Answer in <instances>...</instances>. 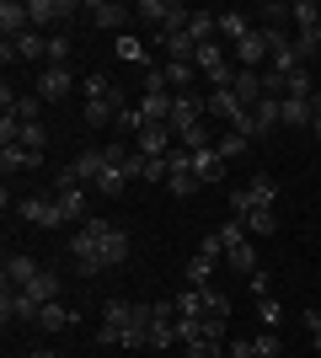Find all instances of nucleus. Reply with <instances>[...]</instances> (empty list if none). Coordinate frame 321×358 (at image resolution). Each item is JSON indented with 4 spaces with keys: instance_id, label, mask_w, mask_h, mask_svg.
Wrapping results in <instances>:
<instances>
[{
    "instance_id": "1",
    "label": "nucleus",
    "mask_w": 321,
    "mask_h": 358,
    "mask_svg": "<svg viewBox=\"0 0 321 358\" xmlns=\"http://www.w3.org/2000/svg\"><path fill=\"white\" fill-rule=\"evenodd\" d=\"M70 257H76V273L123 268L129 262V230H118L113 220H86L70 236Z\"/></svg>"
},
{
    "instance_id": "2",
    "label": "nucleus",
    "mask_w": 321,
    "mask_h": 358,
    "mask_svg": "<svg viewBox=\"0 0 321 358\" xmlns=\"http://www.w3.org/2000/svg\"><path fill=\"white\" fill-rule=\"evenodd\" d=\"M97 343L107 348H150V305H129V299H107Z\"/></svg>"
},
{
    "instance_id": "3",
    "label": "nucleus",
    "mask_w": 321,
    "mask_h": 358,
    "mask_svg": "<svg viewBox=\"0 0 321 358\" xmlns=\"http://www.w3.org/2000/svg\"><path fill=\"white\" fill-rule=\"evenodd\" d=\"M76 11H80L76 0H27V22H32V32H43V38L64 32Z\"/></svg>"
},
{
    "instance_id": "4",
    "label": "nucleus",
    "mask_w": 321,
    "mask_h": 358,
    "mask_svg": "<svg viewBox=\"0 0 321 358\" xmlns=\"http://www.w3.org/2000/svg\"><path fill=\"white\" fill-rule=\"evenodd\" d=\"M16 214H22L27 224H38V230H59V224H64L59 203H54V198H43V193H27L22 203H16Z\"/></svg>"
},
{
    "instance_id": "5",
    "label": "nucleus",
    "mask_w": 321,
    "mask_h": 358,
    "mask_svg": "<svg viewBox=\"0 0 321 358\" xmlns=\"http://www.w3.org/2000/svg\"><path fill=\"white\" fill-rule=\"evenodd\" d=\"M230 59H236V70H262V64L273 59V54H268V27H257V32H246L241 43L230 48Z\"/></svg>"
},
{
    "instance_id": "6",
    "label": "nucleus",
    "mask_w": 321,
    "mask_h": 358,
    "mask_svg": "<svg viewBox=\"0 0 321 358\" xmlns=\"http://www.w3.org/2000/svg\"><path fill=\"white\" fill-rule=\"evenodd\" d=\"M0 107H6V118H16V123H43V96H38V91H27V96H22V91H0Z\"/></svg>"
},
{
    "instance_id": "7",
    "label": "nucleus",
    "mask_w": 321,
    "mask_h": 358,
    "mask_svg": "<svg viewBox=\"0 0 321 358\" xmlns=\"http://www.w3.org/2000/svg\"><path fill=\"white\" fill-rule=\"evenodd\" d=\"M171 343H177V305L155 299L150 305V348H171Z\"/></svg>"
},
{
    "instance_id": "8",
    "label": "nucleus",
    "mask_w": 321,
    "mask_h": 358,
    "mask_svg": "<svg viewBox=\"0 0 321 358\" xmlns=\"http://www.w3.org/2000/svg\"><path fill=\"white\" fill-rule=\"evenodd\" d=\"M70 91H76V70H70V64H48V70L38 75V96H43V102H64Z\"/></svg>"
},
{
    "instance_id": "9",
    "label": "nucleus",
    "mask_w": 321,
    "mask_h": 358,
    "mask_svg": "<svg viewBox=\"0 0 321 358\" xmlns=\"http://www.w3.org/2000/svg\"><path fill=\"white\" fill-rule=\"evenodd\" d=\"M171 150H177L171 123H150V129H139V155H145V161H166Z\"/></svg>"
},
{
    "instance_id": "10",
    "label": "nucleus",
    "mask_w": 321,
    "mask_h": 358,
    "mask_svg": "<svg viewBox=\"0 0 321 358\" xmlns=\"http://www.w3.org/2000/svg\"><path fill=\"white\" fill-rule=\"evenodd\" d=\"M38 310H43V305H38L27 289H6V294H0V315H6V327H11V321H32V327H38Z\"/></svg>"
},
{
    "instance_id": "11",
    "label": "nucleus",
    "mask_w": 321,
    "mask_h": 358,
    "mask_svg": "<svg viewBox=\"0 0 321 358\" xmlns=\"http://www.w3.org/2000/svg\"><path fill=\"white\" fill-rule=\"evenodd\" d=\"M86 16H92V27H102V32H118L123 38V22H129V6H118V0H92V6H86Z\"/></svg>"
},
{
    "instance_id": "12",
    "label": "nucleus",
    "mask_w": 321,
    "mask_h": 358,
    "mask_svg": "<svg viewBox=\"0 0 321 358\" xmlns=\"http://www.w3.org/2000/svg\"><path fill=\"white\" fill-rule=\"evenodd\" d=\"M0 59H6V64H11V59H48V38H43V32H22L16 43L0 38Z\"/></svg>"
},
{
    "instance_id": "13",
    "label": "nucleus",
    "mask_w": 321,
    "mask_h": 358,
    "mask_svg": "<svg viewBox=\"0 0 321 358\" xmlns=\"http://www.w3.org/2000/svg\"><path fill=\"white\" fill-rule=\"evenodd\" d=\"M209 118V107H204V96H193V91H183L177 102H171V134H183V129H193V123Z\"/></svg>"
},
{
    "instance_id": "14",
    "label": "nucleus",
    "mask_w": 321,
    "mask_h": 358,
    "mask_svg": "<svg viewBox=\"0 0 321 358\" xmlns=\"http://www.w3.org/2000/svg\"><path fill=\"white\" fill-rule=\"evenodd\" d=\"M38 273H43L38 257H27V252H11V257H6V289H27Z\"/></svg>"
},
{
    "instance_id": "15",
    "label": "nucleus",
    "mask_w": 321,
    "mask_h": 358,
    "mask_svg": "<svg viewBox=\"0 0 321 358\" xmlns=\"http://www.w3.org/2000/svg\"><path fill=\"white\" fill-rule=\"evenodd\" d=\"M22 32H32V22H27V0H6V6H0V38H6V43H16Z\"/></svg>"
},
{
    "instance_id": "16",
    "label": "nucleus",
    "mask_w": 321,
    "mask_h": 358,
    "mask_svg": "<svg viewBox=\"0 0 321 358\" xmlns=\"http://www.w3.org/2000/svg\"><path fill=\"white\" fill-rule=\"evenodd\" d=\"M193 171H199V182L204 187H220V182H225V155H220V150H193Z\"/></svg>"
},
{
    "instance_id": "17",
    "label": "nucleus",
    "mask_w": 321,
    "mask_h": 358,
    "mask_svg": "<svg viewBox=\"0 0 321 358\" xmlns=\"http://www.w3.org/2000/svg\"><path fill=\"white\" fill-rule=\"evenodd\" d=\"M321 96H284V129H311Z\"/></svg>"
},
{
    "instance_id": "18",
    "label": "nucleus",
    "mask_w": 321,
    "mask_h": 358,
    "mask_svg": "<svg viewBox=\"0 0 321 358\" xmlns=\"http://www.w3.org/2000/svg\"><path fill=\"white\" fill-rule=\"evenodd\" d=\"M0 166H6V177H11V171H38L43 155L27 150V145H0Z\"/></svg>"
},
{
    "instance_id": "19",
    "label": "nucleus",
    "mask_w": 321,
    "mask_h": 358,
    "mask_svg": "<svg viewBox=\"0 0 321 358\" xmlns=\"http://www.w3.org/2000/svg\"><path fill=\"white\" fill-rule=\"evenodd\" d=\"M246 32H257V22H252V16H246V11H220V38H225L230 48L241 43Z\"/></svg>"
},
{
    "instance_id": "20",
    "label": "nucleus",
    "mask_w": 321,
    "mask_h": 358,
    "mask_svg": "<svg viewBox=\"0 0 321 358\" xmlns=\"http://www.w3.org/2000/svg\"><path fill=\"white\" fill-rule=\"evenodd\" d=\"M102 155H107V150H102ZM129 182H134V177H129V166L107 161V171L97 177V193H102V198H123V193H129Z\"/></svg>"
},
{
    "instance_id": "21",
    "label": "nucleus",
    "mask_w": 321,
    "mask_h": 358,
    "mask_svg": "<svg viewBox=\"0 0 321 358\" xmlns=\"http://www.w3.org/2000/svg\"><path fill=\"white\" fill-rule=\"evenodd\" d=\"M70 166H76V177L86 182V187H97V177L107 171V155H102V150H80V155H76Z\"/></svg>"
},
{
    "instance_id": "22",
    "label": "nucleus",
    "mask_w": 321,
    "mask_h": 358,
    "mask_svg": "<svg viewBox=\"0 0 321 358\" xmlns=\"http://www.w3.org/2000/svg\"><path fill=\"white\" fill-rule=\"evenodd\" d=\"M246 193H252V209H273L278 203V182L268 177V171H257V177L246 182Z\"/></svg>"
},
{
    "instance_id": "23",
    "label": "nucleus",
    "mask_w": 321,
    "mask_h": 358,
    "mask_svg": "<svg viewBox=\"0 0 321 358\" xmlns=\"http://www.w3.org/2000/svg\"><path fill=\"white\" fill-rule=\"evenodd\" d=\"M171 305H177V315H183V321H204V315H209V305H204V289H193V284H187L177 299H171Z\"/></svg>"
},
{
    "instance_id": "24",
    "label": "nucleus",
    "mask_w": 321,
    "mask_h": 358,
    "mask_svg": "<svg viewBox=\"0 0 321 358\" xmlns=\"http://www.w3.org/2000/svg\"><path fill=\"white\" fill-rule=\"evenodd\" d=\"M230 91H236L246 107H257L262 102V70H236V86H230Z\"/></svg>"
},
{
    "instance_id": "25",
    "label": "nucleus",
    "mask_w": 321,
    "mask_h": 358,
    "mask_svg": "<svg viewBox=\"0 0 321 358\" xmlns=\"http://www.w3.org/2000/svg\"><path fill=\"white\" fill-rule=\"evenodd\" d=\"M118 59H134L139 70H155V64H161V59H150V48L139 43L134 32H123V38H118Z\"/></svg>"
},
{
    "instance_id": "26",
    "label": "nucleus",
    "mask_w": 321,
    "mask_h": 358,
    "mask_svg": "<svg viewBox=\"0 0 321 358\" xmlns=\"http://www.w3.org/2000/svg\"><path fill=\"white\" fill-rule=\"evenodd\" d=\"M38 327H43V331H70V327H76V310H64L59 299H54V305L38 310Z\"/></svg>"
},
{
    "instance_id": "27",
    "label": "nucleus",
    "mask_w": 321,
    "mask_h": 358,
    "mask_svg": "<svg viewBox=\"0 0 321 358\" xmlns=\"http://www.w3.org/2000/svg\"><path fill=\"white\" fill-rule=\"evenodd\" d=\"M225 262L236 273H246V278H252V273H257V252H252V241H236V246H225Z\"/></svg>"
},
{
    "instance_id": "28",
    "label": "nucleus",
    "mask_w": 321,
    "mask_h": 358,
    "mask_svg": "<svg viewBox=\"0 0 321 358\" xmlns=\"http://www.w3.org/2000/svg\"><path fill=\"white\" fill-rule=\"evenodd\" d=\"M27 294L38 299V305H54V299H59V273H48V268H43V273L27 284Z\"/></svg>"
},
{
    "instance_id": "29",
    "label": "nucleus",
    "mask_w": 321,
    "mask_h": 358,
    "mask_svg": "<svg viewBox=\"0 0 321 358\" xmlns=\"http://www.w3.org/2000/svg\"><path fill=\"white\" fill-rule=\"evenodd\" d=\"M161 70H166V86L177 91V96H183V91H193V75H199V64H177V59H166Z\"/></svg>"
},
{
    "instance_id": "30",
    "label": "nucleus",
    "mask_w": 321,
    "mask_h": 358,
    "mask_svg": "<svg viewBox=\"0 0 321 358\" xmlns=\"http://www.w3.org/2000/svg\"><path fill=\"white\" fill-rule=\"evenodd\" d=\"M209 278H214V257L193 252V257H187V284H193V289H209Z\"/></svg>"
},
{
    "instance_id": "31",
    "label": "nucleus",
    "mask_w": 321,
    "mask_h": 358,
    "mask_svg": "<svg viewBox=\"0 0 321 358\" xmlns=\"http://www.w3.org/2000/svg\"><path fill=\"white\" fill-rule=\"evenodd\" d=\"M241 224H246V236H273L278 230V209H252Z\"/></svg>"
},
{
    "instance_id": "32",
    "label": "nucleus",
    "mask_w": 321,
    "mask_h": 358,
    "mask_svg": "<svg viewBox=\"0 0 321 358\" xmlns=\"http://www.w3.org/2000/svg\"><path fill=\"white\" fill-rule=\"evenodd\" d=\"M214 150H220L225 161H236V155H246V150H252V139H246V134H236V129H220V139H214Z\"/></svg>"
},
{
    "instance_id": "33",
    "label": "nucleus",
    "mask_w": 321,
    "mask_h": 358,
    "mask_svg": "<svg viewBox=\"0 0 321 358\" xmlns=\"http://www.w3.org/2000/svg\"><path fill=\"white\" fill-rule=\"evenodd\" d=\"M252 353H257V358H278V353H284V337H278V331H268V327H262L257 337H252Z\"/></svg>"
},
{
    "instance_id": "34",
    "label": "nucleus",
    "mask_w": 321,
    "mask_h": 358,
    "mask_svg": "<svg viewBox=\"0 0 321 358\" xmlns=\"http://www.w3.org/2000/svg\"><path fill=\"white\" fill-rule=\"evenodd\" d=\"M177 145H183V150H209V145H214V139H209V118L193 123V129H183V134H177Z\"/></svg>"
},
{
    "instance_id": "35",
    "label": "nucleus",
    "mask_w": 321,
    "mask_h": 358,
    "mask_svg": "<svg viewBox=\"0 0 321 358\" xmlns=\"http://www.w3.org/2000/svg\"><path fill=\"white\" fill-rule=\"evenodd\" d=\"M257 315H262V327H268V331L284 327V305H278L273 294H262V299H257Z\"/></svg>"
},
{
    "instance_id": "36",
    "label": "nucleus",
    "mask_w": 321,
    "mask_h": 358,
    "mask_svg": "<svg viewBox=\"0 0 321 358\" xmlns=\"http://www.w3.org/2000/svg\"><path fill=\"white\" fill-rule=\"evenodd\" d=\"M48 59H54V64H70V32H54V38H48Z\"/></svg>"
},
{
    "instance_id": "37",
    "label": "nucleus",
    "mask_w": 321,
    "mask_h": 358,
    "mask_svg": "<svg viewBox=\"0 0 321 358\" xmlns=\"http://www.w3.org/2000/svg\"><path fill=\"white\" fill-rule=\"evenodd\" d=\"M204 305H209V315H220V321L230 315V294H220V289H204Z\"/></svg>"
},
{
    "instance_id": "38",
    "label": "nucleus",
    "mask_w": 321,
    "mask_h": 358,
    "mask_svg": "<svg viewBox=\"0 0 321 358\" xmlns=\"http://www.w3.org/2000/svg\"><path fill=\"white\" fill-rule=\"evenodd\" d=\"M183 358H225V348H220V343H187Z\"/></svg>"
},
{
    "instance_id": "39",
    "label": "nucleus",
    "mask_w": 321,
    "mask_h": 358,
    "mask_svg": "<svg viewBox=\"0 0 321 358\" xmlns=\"http://www.w3.org/2000/svg\"><path fill=\"white\" fill-rule=\"evenodd\" d=\"M199 252H204V257H214V262L225 257V241H220V230H209V236L199 241Z\"/></svg>"
},
{
    "instance_id": "40",
    "label": "nucleus",
    "mask_w": 321,
    "mask_h": 358,
    "mask_svg": "<svg viewBox=\"0 0 321 358\" xmlns=\"http://www.w3.org/2000/svg\"><path fill=\"white\" fill-rule=\"evenodd\" d=\"M306 331H311V343H316V353H321V310H306Z\"/></svg>"
},
{
    "instance_id": "41",
    "label": "nucleus",
    "mask_w": 321,
    "mask_h": 358,
    "mask_svg": "<svg viewBox=\"0 0 321 358\" xmlns=\"http://www.w3.org/2000/svg\"><path fill=\"white\" fill-rule=\"evenodd\" d=\"M311 139L321 145V107H316V123H311Z\"/></svg>"
},
{
    "instance_id": "42",
    "label": "nucleus",
    "mask_w": 321,
    "mask_h": 358,
    "mask_svg": "<svg viewBox=\"0 0 321 358\" xmlns=\"http://www.w3.org/2000/svg\"><path fill=\"white\" fill-rule=\"evenodd\" d=\"M27 358H54V353H27Z\"/></svg>"
}]
</instances>
